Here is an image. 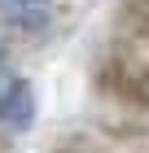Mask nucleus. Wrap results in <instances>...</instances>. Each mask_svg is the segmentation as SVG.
Segmentation results:
<instances>
[{
  "instance_id": "obj_1",
  "label": "nucleus",
  "mask_w": 149,
  "mask_h": 153,
  "mask_svg": "<svg viewBox=\"0 0 149 153\" xmlns=\"http://www.w3.org/2000/svg\"><path fill=\"white\" fill-rule=\"evenodd\" d=\"M92 92L110 101L123 114H145L149 118V57L140 44L118 39L97 66H92Z\"/></svg>"
},
{
  "instance_id": "obj_2",
  "label": "nucleus",
  "mask_w": 149,
  "mask_h": 153,
  "mask_svg": "<svg viewBox=\"0 0 149 153\" xmlns=\"http://www.w3.org/2000/svg\"><path fill=\"white\" fill-rule=\"evenodd\" d=\"M35 109H40V101H35L31 79H22V74H0V127L26 131L35 123Z\"/></svg>"
},
{
  "instance_id": "obj_3",
  "label": "nucleus",
  "mask_w": 149,
  "mask_h": 153,
  "mask_svg": "<svg viewBox=\"0 0 149 153\" xmlns=\"http://www.w3.org/2000/svg\"><path fill=\"white\" fill-rule=\"evenodd\" d=\"M114 140H105L101 131H61L53 136V149L48 153H114Z\"/></svg>"
},
{
  "instance_id": "obj_4",
  "label": "nucleus",
  "mask_w": 149,
  "mask_h": 153,
  "mask_svg": "<svg viewBox=\"0 0 149 153\" xmlns=\"http://www.w3.org/2000/svg\"><path fill=\"white\" fill-rule=\"evenodd\" d=\"M53 0H0V13L18 26H44Z\"/></svg>"
},
{
  "instance_id": "obj_5",
  "label": "nucleus",
  "mask_w": 149,
  "mask_h": 153,
  "mask_svg": "<svg viewBox=\"0 0 149 153\" xmlns=\"http://www.w3.org/2000/svg\"><path fill=\"white\" fill-rule=\"evenodd\" d=\"M97 131H101L105 140H149V123H145V114H136V118H101L97 123Z\"/></svg>"
},
{
  "instance_id": "obj_6",
  "label": "nucleus",
  "mask_w": 149,
  "mask_h": 153,
  "mask_svg": "<svg viewBox=\"0 0 149 153\" xmlns=\"http://www.w3.org/2000/svg\"><path fill=\"white\" fill-rule=\"evenodd\" d=\"M18 144H13V131L9 127H0V153H13Z\"/></svg>"
},
{
  "instance_id": "obj_7",
  "label": "nucleus",
  "mask_w": 149,
  "mask_h": 153,
  "mask_svg": "<svg viewBox=\"0 0 149 153\" xmlns=\"http://www.w3.org/2000/svg\"><path fill=\"white\" fill-rule=\"evenodd\" d=\"M4 61H9V48H4V39H0V66H4Z\"/></svg>"
},
{
  "instance_id": "obj_8",
  "label": "nucleus",
  "mask_w": 149,
  "mask_h": 153,
  "mask_svg": "<svg viewBox=\"0 0 149 153\" xmlns=\"http://www.w3.org/2000/svg\"><path fill=\"white\" fill-rule=\"evenodd\" d=\"M136 153H149V140H145V144H140V149H136Z\"/></svg>"
}]
</instances>
